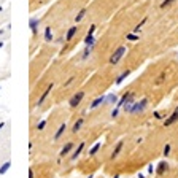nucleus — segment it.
<instances>
[{"label": "nucleus", "mask_w": 178, "mask_h": 178, "mask_svg": "<svg viewBox=\"0 0 178 178\" xmlns=\"http://www.w3.org/2000/svg\"><path fill=\"white\" fill-rule=\"evenodd\" d=\"M118 97L115 96V94H108V96H107V100H105V103H111V105H115V103L118 102Z\"/></svg>", "instance_id": "nucleus-23"}, {"label": "nucleus", "mask_w": 178, "mask_h": 178, "mask_svg": "<svg viewBox=\"0 0 178 178\" xmlns=\"http://www.w3.org/2000/svg\"><path fill=\"white\" fill-rule=\"evenodd\" d=\"M132 94H134L132 91H129V92H124V94H123V97H121V99L116 102V107H118V108H123V107L126 105V102L129 100V97L132 96Z\"/></svg>", "instance_id": "nucleus-14"}, {"label": "nucleus", "mask_w": 178, "mask_h": 178, "mask_svg": "<svg viewBox=\"0 0 178 178\" xmlns=\"http://www.w3.org/2000/svg\"><path fill=\"white\" fill-rule=\"evenodd\" d=\"M88 178H94V175H89V177Z\"/></svg>", "instance_id": "nucleus-39"}, {"label": "nucleus", "mask_w": 178, "mask_h": 178, "mask_svg": "<svg viewBox=\"0 0 178 178\" xmlns=\"http://www.w3.org/2000/svg\"><path fill=\"white\" fill-rule=\"evenodd\" d=\"M3 46H5V41H2V40H0V49L3 48Z\"/></svg>", "instance_id": "nucleus-36"}, {"label": "nucleus", "mask_w": 178, "mask_h": 178, "mask_svg": "<svg viewBox=\"0 0 178 178\" xmlns=\"http://www.w3.org/2000/svg\"><path fill=\"white\" fill-rule=\"evenodd\" d=\"M5 34V30H3V29H0V35H3Z\"/></svg>", "instance_id": "nucleus-37"}, {"label": "nucleus", "mask_w": 178, "mask_h": 178, "mask_svg": "<svg viewBox=\"0 0 178 178\" xmlns=\"http://www.w3.org/2000/svg\"><path fill=\"white\" fill-rule=\"evenodd\" d=\"M123 148H124V140H119L116 143V146H115V150H113V153H111V159H116L118 156H119L121 154V151H123Z\"/></svg>", "instance_id": "nucleus-10"}, {"label": "nucleus", "mask_w": 178, "mask_h": 178, "mask_svg": "<svg viewBox=\"0 0 178 178\" xmlns=\"http://www.w3.org/2000/svg\"><path fill=\"white\" fill-rule=\"evenodd\" d=\"M73 80H75V76H70V78H69V80H67V81L64 83V88H69V86H70V84H72V83H73Z\"/></svg>", "instance_id": "nucleus-29"}, {"label": "nucleus", "mask_w": 178, "mask_h": 178, "mask_svg": "<svg viewBox=\"0 0 178 178\" xmlns=\"http://www.w3.org/2000/svg\"><path fill=\"white\" fill-rule=\"evenodd\" d=\"M65 130H67V124L62 123L61 126L57 127V130H56V134H54V137H53V140H54V142H59V140H61V137L65 134Z\"/></svg>", "instance_id": "nucleus-9"}, {"label": "nucleus", "mask_w": 178, "mask_h": 178, "mask_svg": "<svg viewBox=\"0 0 178 178\" xmlns=\"http://www.w3.org/2000/svg\"><path fill=\"white\" fill-rule=\"evenodd\" d=\"M110 115H111V118H113V119H115V118H118V115H119V108H118V107H115V110Z\"/></svg>", "instance_id": "nucleus-28"}, {"label": "nucleus", "mask_w": 178, "mask_h": 178, "mask_svg": "<svg viewBox=\"0 0 178 178\" xmlns=\"http://www.w3.org/2000/svg\"><path fill=\"white\" fill-rule=\"evenodd\" d=\"M173 2H175V0H164V2L161 3V8H165V7H169V5H172Z\"/></svg>", "instance_id": "nucleus-27"}, {"label": "nucleus", "mask_w": 178, "mask_h": 178, "mask_svg": "<svg viewBox=\"0 0 178 178\" xmlns=\"http://www.w3.org/2000/svg\"><path fill=\"white\" fill-rule=\"evenodd\" d=\"M46 127V119H41L40 123H37V130H43Z\"/></svg>", "instance_id": "nucleus-26"}, {"label": "nucleus", "mask_w": 178, "mask_h": 178, "mask_svg": "<svg viewBox=\"0 0 178 178\" xmlns=\"http://www.w3.org/2000/svg\"><path fill=\"white\" fill-rule=\"evenodd\" d=\"M83 99H84V91H78L76 94H73V96L70 97L69 105L72 107V108H76V107H80V103L83 102Z\"/></svg>", "instance_id": "nucleus-3"}, {"label": "nucleus", "mask_w": 178, "mask_h": 178, "mask_svg": "<svg viewBox=\"0 0 178 178\" xmlns=\"http://www.w3.org/2000/svg\"><path fill=\"white\" fill-rule=\"evenodd\" d=\"M38 26H40V19L35 18V16H32L30 19H29V27H30V30H32V35L38 34Z\"/></svg>", "instance_id": "nucleus-8"}, {"label": "nucleus", "mask_w": 178, "mask_h": 178, "mask_svg": "<svg viewBox=\"0 0 178 178\" xmlns=\"http://www.w3.org/2000/svg\"><path fill=\"white\" fill-rule=\"evenodd\" d=\"M83 124H84V118H78V119L73 123V126H72V132L73 134H76V132H80L81 130V127H83Z\"/></svg>", "instance_id": "nucleus-15"}, {"label": "nucleus", "mask_w": 178, "mask_h": 178, "mask_svg": "<svg viewBox=\"0 0 178 178\" xmlns=\"http://www.w3.org/2000/svg\"><path fill=\"white\" fill-rule=\"evenodd\" d=\"M2 10H3V7H2V5H0V11H2Z\"/></svg>", "instance_id": "nucleus-40"}, {"label": "nucleus", "mask_w": 178, "mask_h": 178, "mask_svg": "<svg viewBox=\"0 0 178 178\" xmlns=\"http://www.w3.org/2000/svg\"><path fill=\"white\" fill-rule=\"evenodd\" d=\"M10 169H11V161H7V162H3V164L0 165V175H7Z\"/></svg>", "instance_id": "nucleus-18"}, {"label": "nucleus", "mask_w": 178, "mask_h": 178, "mask_svg": "<svg viewBox=\"0 0 178 178\" xmlns=\"http://www.w3.org/2000/svg\"><path fill=\"white\" fill-rule=\"evenodd\" d=\"M3 127H5V121H0V130L3 129Z\"/></svg>", "instance_id": "nucleus-35"}, {"label": "nucleus", "mask_w": 178, "mask_h": 178, "mask_svg": "<svg viewBox=\"0 0 178 178\" xmlns=\"http://www.w3.org/2000/svg\"><path fill=\"white\" fill-rule=\"evenodd\" d=\"M148 107V99H142L140 102H134L132 107H130L129 110V115H138L142 113V111H145Z\"/></svg>", "instance_id": "nucleus-1"}, {"label": "nucleus", "mask_w": 178, "mask_h": 178, "mask_svg": "<svg viewBox=\"0 0 178 178\" xmlns=\"http://www.w3.org/2000/svg\"><path fill=\"white\" fill-rule=\"evenodd\" d=\"M53 88H54V84H53V83H51V84H48V88L44 89L43 92H41V96L38 97V100H37V103H35V107H40V105H43V103H44V100L48 99L49 92L53 91Z\"/></svg>", "instance_id": "nucleus-5"}, {"label": "nucleus", "mask_w": 178, "mask_h": 178, "mask_svg": "<svg viewBox=\"0 0 178 178\" xmlns=\"http://www.w3.org/2000/svg\"><path fill=\"white\" fill-rule=\"evenodd\" d=\"M126 38H127L129 41H137L140 37H138L137 34H134V32H132V34H127V37H126Z\"/></svg>", "instance_id": "nucleus-25"}, {"label": "nucleus", "mask_w": 178, "mask_h": 178, "mask_svg": "<svg viewBox=\"0 0 178 178\" xmlns=\"http://www.w3.org/2000/svg\"><path fill=\"white\" fill-rule=\"evenodd\" d=\"M154 118H156V119H164V115L161 113V111H154Z\"/></svg>", "instance_id": "nucleus-30"}, {"label": "nucleus", "mask_w": 178, "mask_h": 178, "mask_svg": "<svg viewBox=\"0 0 178 178\" xmlns=\"http://www.w3.org/2000/svg\"><path fill=\"white\" fill-rule=\"evenodd\" d=\"M154 172V165L153 164H148V173H153Z\"/></svg>", "instance_id": "nucleus-33"}, {"label": "nucleus", "mask_w": 178, "mask_h": 178, "mask_svg": "<svg viewBox=\"0 0 178 178\" xmlns=\"http://www.w3.org/2000/svg\"><path fill=\"white\" fill-rule=\"evenodd\" d=\"M84 148H86V143H84V142H81V143H80L78 146H76L75 150L72 151V154H70V161H72V162H75L76 159H78L80 156H81V153L84 151Z\"/></svg>", "instance_id": "nucleus-6"}, {"label": "nucleus", "mask_w": 178, "mask_h": 178, "mask_svg": "<svg viewBox=\"0 0 178 178\" xmlns=\"http://www.w3.org/2000/svg\"><path fill=\"white\" fill-rule=\"evenodd\" d=\"M169 164L165 161H162V162H159V167L156 169V175H158V177H162V175L165 173V172H169Z\"/></svg>", "instance_id": "nucleus-12"}, {"label": "nucleus", "mask_w": 178, "mask_h": 178, "mask_svg": "<svg viewBox=\"0 0 178 178\" xmlns=\"http://www.w3.org/2000/svg\"><path fill=\"white\" fill-rule=\"evenodd\" d=\"M113 178H121V177H119V175H115V177H113Z\"/></svg>", "instance_id": "nucleus-38"}, {"label": "nucleus", "mask_w": 178, "mask_h": 178, "mask_svg": "<svg viewBox=\"0 0 178 178\" xmlns=\"http://www.w3.org/2000/svg\"><path fill=\"white\" fill-rule=\"evenodd\" d=\"M129 75H130V70H124V72L121 73V75L118 76L116 80H115V84H116V86H119L121 83H123V81H124V80H126V78H127V76H129Z\"/></svg>", "instance_id": "nucleus-17"}, {"label": "nucleus", "mask_w": 178, "mask_h": 178, "mask_svg": "<svg viewBox=\"0 0 178 178\" xmlns=\"http://www.w3.org/2000/svg\"><path fill=\"white\" fill-rule=\"evenodd\" d=\"M105 100H107V96H100V97H97V99H94L92 103L89 105V110H96L97 107H100L102 103H105Z\"/></svg>", "instance_id": "nucleus-11"}, {"label": "nucleus", "mask_w": 178, "mask_h": 178, "mask_svg": "<svg viewBox=\"0 0 178 178\" xmlns=\"http://www.w3.org/2000/svg\"><path fill=\"white\" fill-rule=\"evenodd\" d=\"M126 54V46H119V48L116 49V51L113 53V54L110 56V61H108V64L110 65H116L118 62L123 59V56Z\"/></svg>", "instance_id": "nucleus-2"}, {"label": "nucleus", "mask_w": 178, "mask_h": 178, "mask_svg": "<svg viewBox=\"0 0 178 178\" xmlns=\"http://www.w3.org/2000/svg\"><path fill=\"white\" fill-rule=\"evenodd\" d=\"M96 24H92L91 27H89V30H88V35H94V32H96Z\"/></svg>", "instance_id": "nucleus-31"}, {"label": "nucleus", "mask_w": 178, "mask_h": 178, "mask_svg": "<svg viewBox=\"0 0 178 178\" xmlns=\"http://www.w3.org/2000/svg\"><path fill=\"white\" fill-rule=\"evenodd\" d=\"M29 178H35V173H34V169H29Z\"/></svg>", "instance_id": "nucleus-34"}, {"label": "nucleus", "mask_w": 178, "mask_h": 178, "mask_svg": "<svg viewBox=\"0 0 178 178\" xmlns=\"http://www.w3.org/2000/svg\"><path fill=\"white\" fill-rule=\"evenodd\" d=\"M170 151H172V145H170V143H165V146L162 148V154L167 158L169 154H170Z\"/></svg>", "instance_id": "nucleus-24"}, {"label": "nucleus", "mask_w": 178, "mask_h": 178, "mask_svg": "<svg viewBox=\"0 0 178 178\" xmlns=\"http://www.w3.org/2000/svg\"><path fill=\"white\" fill-rule=\"evenodd\" d=\"M84 44H86V46H96V37H94V35H88V34H86Z\"/></svg>", "instance_id": "nucleus-19"}, {"label": "nucleus", "mask_w": 178, "mask_h": 178, "mask_svg": "<svg viewBox=\"0 0 178 178\" xmlns=\"http://www.w3.org/2000/svg\"><path fill=\"white\" fill-rule=\"evenodd\" d=\"M73 148H75V143H73V142H67V143L61 148L59 156H61V158H67V156H70V153L73 151Z\"/></svg>", "instance_id": "nucleus-4"}, {"label": "nucleus", "mask_w": 178, "mask_h": 178, "mask_svg": "<svg viewBox=\"0 0 178 178\" xmlns=\"http://www.w3.org/2000/svg\"><path fill=\"white\" fill-rule=\"evenodd\" d=\"M100 148H102V143H100V142H99V143H96V145H94L92 148H91V150L88 151V154H89V156H91V158H92V156H96V154L99 153V150H100Z\"/></svg>", "instance_id": "nucleus-21"}, {"label": "nucleus", "mask_w": 178, "mask_h": 178, "mask_svg": "<svg viewBox=\"0 0 178 178\" xmlns=\"http://www.w3.org/2000/svg\"><path fill=\"white\" fill-rule=\"evenodd\" d=\"M164 78H165V75H164V73H162V75H161V76H159V78H158V81H156V84H161V83L164 81Z\"/></svg>", "instance_id": "nucleus-32"}, {"label": "nucleus", "mask_w": 178, "mask_h": 178, "mask_svg": "<svg viewBox=\"0 0 178 178\" xmlns=\"http://www.w3.org/2000/svg\"><path fill=\"white\" fill-rule=\"evenodd\" d=\"M76 32H78V26H72V27L67 30V34H65V41H72L73 38H75Z\"/></svg>", "instance_id": "nucleus-13"}, {"label": "nucleus", "mask_w": 178, "mask_h": 178, "mask_svg": "<svg viewBox=\"0 0 178 178\" xmlns=\"http://www.w3.org/2000/svg\"><path fill=\"white\" fill-rule=\"evenodd\" d=\"M92 49H94V46H86V48H84V51H83V54H81V59H83V61H86V59H88L89 56H91Z\"/></svg>", "instance_id": "nucleus-22"}, {"label": "nucleus", "mask_w": 178, "mask_h": 178, "mask_svg": "<svg viewBox=\"0 0 178 178\" xmlns=\"http://www.w3.org/2000/svg\"><path fill=\"white\" fill-rule=\"evenodd\" d=\"M43 38H44V41H48V43H51L53 41V30H51V27H44V34H43Z\"/></svg>", "instance_id": "nucleus-16"}, {"label": "nucleus", "mask_w": 178, "mask_h": 178, "mask_svg": "<svg viewBox=\"0 0 178 178\" xmlns=\"http://www.w3.org/2000/svg\"><path fill=\"white\" fill-rule=\"evenodd\" d=\"M177 59H178V56H177Z\"/></svg>", "instance_id": "nucleus-41"}, {"label": "nucleus", "mask_w": 178, "mask_h": 178, "mask_svg": "<svg viewBox=\"0 0 178 178\" xmlns=\"http://www.w3.org/2000/svg\"><path fill=\"white\" fill-rule=\"evenodd\" d=\"M86 13H88V10H86V8H81V10L78 11V14L75 16V22H76V24H78V22H81V21L84 19Z\"/></svg>", "instance_id": "nucleus-20"}, {"label": "nucleus", "mask_w": 178, "mask_h": 178, "mask_svg": "<svg viewBox=\"0 0 178 178\" xmlns=\"http://www.w3.org/2000/svg\"><path fill=\"white\" fill-rule=\"evenodd\" d=\"M175 123H178V107L173 110V113H172L170 116L164 119V127H170V126H173Z\"/></svg>", "instance_id": "nucleus-7"}]
</instances>
